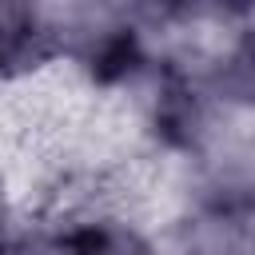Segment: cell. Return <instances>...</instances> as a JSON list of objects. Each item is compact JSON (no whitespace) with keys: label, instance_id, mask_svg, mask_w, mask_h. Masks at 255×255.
I'll return each instance as SVG.
<instances>
[{"label":"cell","instance_id":"6da1fadb","mask_svg":"<svg viewBox=\"0 0 255 255\" xmlns=\"http://www.w3.org/2000/svg\"><path fill=\"white\" fill-rule=\"evenodd\" d=\"M52 219L64 223L72 255H167L163 219H155L139 195H112Z\"/></svg>","mask_w":255,"mask_h":255},{"label":"cell","instance_id":"7a4b0ae2","mask_svg":"<svg viewBox=\"0 0 255 255\" xmlns=\"http://www.w3.org/2000/svg\"><path fill=\"white\" fill-rule=\"evenodd\" d=\"M199 72L211 100L235 124H255V8H227L223 24L199 44Z\"/></svg>","mask_w":255,"mask_h":255},{"label":"cell","instance_id":"3957f363","mask_svg":"<svg viewBox=\"0 0 255 255\" xmlns=\"http://www.w3.org/2000/svg\"><path fill=\"white\" fill-rule=\"evenodd\" d=\"M56 32L36 4H0V96L44 80L56 64Z\"/></svg>","mask_w":255,"mask_h":255}]
</instances>
